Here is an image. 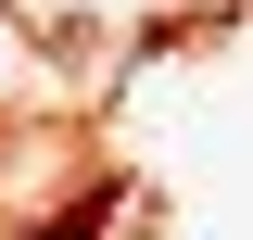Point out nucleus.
I'll return each mask as SVG.
<instances>
[{
  "mask_svg": "<svg viewBox=\"0 0 253 240\" xmlns=\"http://www.w3.org/2000/svg\"><path fill=\"white\" fill-rule=\"evenodd\" d=\"M51 240H101V228H89V215H76V228H51Z\"/></svg>",
  "mask_w": 253,
  "mask_h": 240,
  "instance_id": "nucleus-1",
  "label": "nucleus"
}]
</instances>
